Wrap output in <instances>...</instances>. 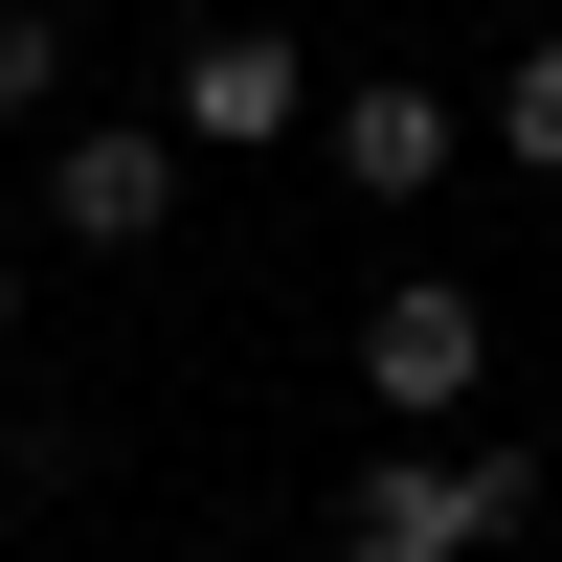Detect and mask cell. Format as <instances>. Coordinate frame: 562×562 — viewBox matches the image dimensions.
Instances as JSON below:
<instances>
[{
	"label": "cell",
	"mask_w": 562,
	"mask_h": 562,
	"mask_svg": "<svg viewBox=\"0 0 562 562\" xmlns=\"http://www.w3.org/2000/svg\"><path fill=\"white\" fill-rule=\"evenodd\" d=\"M495 158L562 180V45H518V68H495Z\"/></svg>",
	"instance_id": "obj_7"
},
{
	"label": "cell",
	"mask_w": 562,
	"mask_h": 562,
	"mask_svg": "<svg viewBox=\"0 0 562 562\" xmlns=\"http://www.w3.org/2000/svg\"><path fill=\"white\" fill-rule=\"evenodd\" d=\"M315 158H338L360 203H450V158H495V113H450L428 68H360V90H338V135H315Z\"/></svg>",
	"instance_id": "obj_5"
},
{
	"label": "cell",
	"mask_w": 562,
	"mask_h": 562,
	"mask_svg": "<svg viewBox=\"0 0 562 562\" xmlns=\"http://www.w3.org/2000/svg\"><path fill=\"white\" fill-rule=\"evenodd\" d=\"M68 113V0H0V135Z\"/></svg>",
	"instance_id": "obj_6"
},
{
	"label": "cell",
	"mask_w": 562,
	"mask_h": 562,
	"mask_svg": "<svg viewBox=\"0 0 562 562\" xmlns=\"http://www.w3.org/2000/svg\"><path fill=\"white\" fill-rule=\"evenodd\" d=\"M540 518V450H495V428H450V450H360V473H338V562H495V540H518Z\"/></svg>",
	"instance_id": "obj_1"
},
{
	"label": "cell",
	"mask_w": 562,
	"mask_h": 562,
	"mask_svg": "<svg viewBox=\"0 0 562 562\" xmlns=\"http://www.w3.org/2000/svg\"><path fill=\"white\" fill-rule=\"evenodd\" d=\"M473 383H495V293H473V270H405V293L360 315V405H383L405 450H450Z\"/></svg>",
	"instance_id": "obj_4"
},
{
	"label": "cell",
	"mask_w": 562,
	"mask_h": 562,
	"mask_svg": "<svg viewBox=\"0 0 562 562\" xmlns=\"http://www.w3.org/2000/svg\"><path fill=\"white\" fill-rule=\"evenodd\" d=\"M180 158H293V135H338V90H315V45L293 23H248V0H225V23H180Z\"/></svg>",
	"instance_id": "obj_3"
},
{
	"label": "cell",
	"mask_w": 562,
	"mask_h": 562,
	"mask_svg": "<svg viewBox=\"0 0 562 562\" xmlns=\"http://www.w3.org/2000/svg\"><path fill=\"white\" fill-rule=\"evenodd\" d=\"M0 338H23V248H0Z\"/></svg>",
	"instance_id": "obj_8"
},
{
	"label": "cell",
	"mask_w": 562,
	"mask_h": 562,
	"mask_svg": "<svg viewBox=\"0 0 562 562\" xmlns=\"http://www.w3.org/2000/svg\"><path fill=\"white\" fill-rule=\"evenodd\" d=\"M180 180H203V158H180V113H68V135L23 158V225L113 270V248H158V225H180Z\"/></svg>",
	"instance_id": "obj_2"
}]
</instances>
